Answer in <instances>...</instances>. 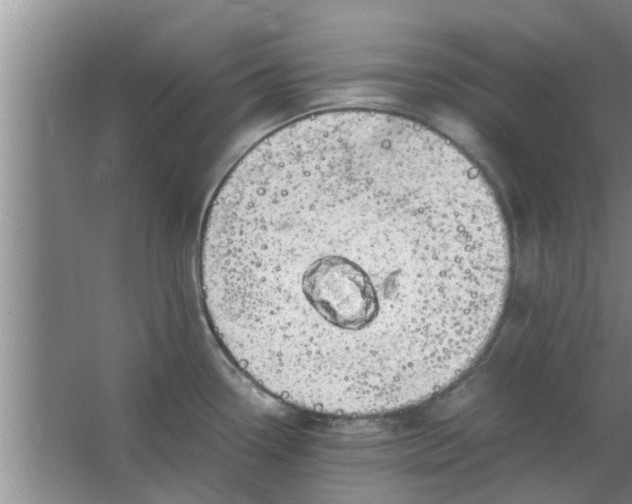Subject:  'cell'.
Returning <instances> with one entry per match:
<instances>
[{
    "instance_id": "obj_1",
    "label": "cell",
    "mask_w": 632,
    "mask_h": 504,
    "mask_svg": "<svg viewBox=\"0 0 632 504\" xmlns=\"http://www.w3.org/2000/svg\"><path fill=\"white\" fill-rule=\"evenodd\" d=\"M207 322L277 398L332 417L420 404L499 324L511 247L499 201L455 144L412 119L341 109L255 143L201 229Z\"/></svg>"
}]
</instances>
